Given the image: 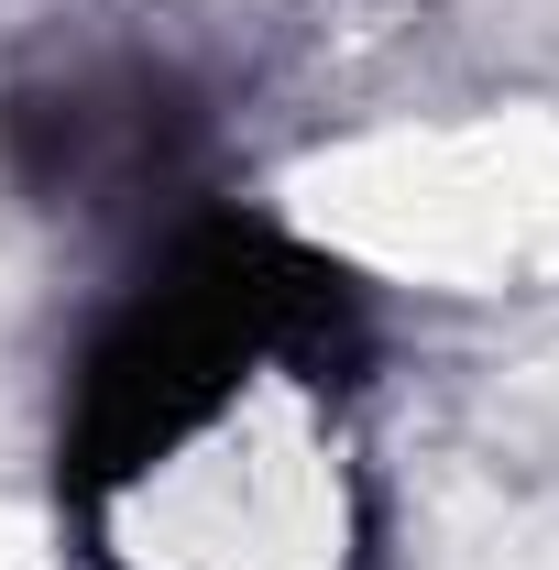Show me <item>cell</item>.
I'll list each match as a JSON object with an SVG mask.
<instances>
[{"label":"cell","instance_id":"1","mask_svg":"<svg viewBox=\"0 0 559 570\" xmlns=\"http://www.w3.org/2000/svg\"><path fill=\"white\" fill-rule=\"evenodd\" d=\"M198 154V110L187 88L154 67H77L33 77L0 99V165L45 198V209H121L176 187Z\"/></svg>","mask_w":559,"mask_h":570}]
</instances>
